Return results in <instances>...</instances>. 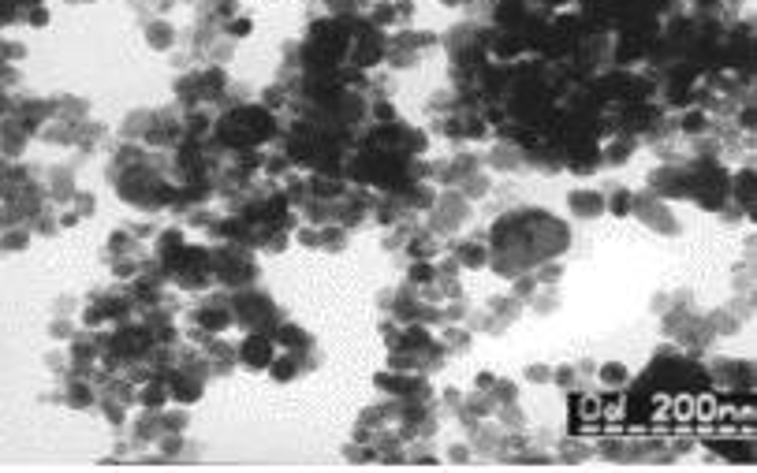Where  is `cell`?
<instances>
[{
  "label": "cell",
  "mask_w": 757,
  "mask_h": 473,
  "mask_svg": "<svg viewBox=\"0 0 757 473\" xmlns=\"http://www.w3.org/2000/svg\"><path fill=\"white\" fill-rule=\"evenodd\" d=\"M272 116L265 109H258V104H243V109H235L231 116H224L220 120V138L228 142V146H258V142L272 138Z\"/></svg>",
  "instance_id": "cell-1"
},
{
  "label": "cell",
  "mask_w": 757,
  "mask_h": 473,
  "mask_svg": "<svg viewBox=\"0 0 757 473\" xmlns=\"http://www.w3.org/2000/svg\"><path fill=\"white\" fill-rule=\"evenodd\" d=\"M239 362L246 365V369H269L272 362H277V347H272L269 336H250L246 343L239 347Z\"/></svg>",
  "instance_id": "cell-2"
},
{
  "label": "cell",
  "mask_w": 757,
  "mask_h": 473,
  "mask_svg": "<svg viewBox=\"0 0 757 473\" xmlns=\"http://www.w3.org/2000/svg\"><path fill=\"white\" fill-rule=\"evenodd\" d=\"M567 202H571V209L579 216H600V213H605V198H600L597 190H574Z\"/></svg>",
  "instance_id": "cell-3"
},
{
  "label": "cell",
  "mask_w": 757,
  "mask_h": 473,
  "mask_svg": "<svg viewBox=\"0 0 757 473\" xmlns=\"http://www.w3.org/2000/svg\"><path fill=\"white\" fill-rule=\"evenodd\" d=\"M455 257H459V265H466V269H481L489 261L485 246H470V242H463L459 250H455Z\"/></svg>",
  "instance_id": "cell-4"
},
{
  "label": "cell",
  "mask_w": 757,
  "mask_h": 473,
  "mask_svg": "<svg viewBox=\"0 0 757 473\" xmlns=\"http://www.w3.org/2000/svg\"><path fill=\"white\" fill-rule=\"evenodd\" d=\"M631 209H634V194L631 190H616L605 202V213H612V216H631Z\"/></svg>",
  "instance_id": "cell-5"
},
{
  "label": "cell",
  "mask_w": 757,
  "mask_h": 473,
  "mask_svg": "<svg viewBox=\"0 0 757 473\" xmlns=\"http://www.w3.org/2000/svg\"><path fill=\"white\" fill-rule=\"evenodd\" d=\"M146 42H150V49H168L172 45V26L168 23H150L146 26Z\"/></svg>",
  "instance_id": "cell-6"
},
{
  "label": "cell",
  "mask_w": 757,
  "mask_h": 473,
  "mask_svg": "<svg viewBox=\"0 0 757 473\" xmlns=\"http://www.w3.org/2000/svg\"><path fill=\"white\" fill-rule=\"evenodd\" d=\"M600 380H605V384H623V380H626V369L612 362V365H605V369H600Z\"/></svg>",
  "instance_id": "cell-7"
},
{
  "label": "cell",
  "mask_w": 757,
  "mask_h": 473,
  "mask_svg": "<svg viewBox=\"0 0 757 473\" xmlns=\"http://www.w3.org/2000/svg\"><path fill=\"white\" fill-rule=\"evenodd\" d=\"M705 123H709V120H705L701 112H686V116H683V130H686V135H698V130H705Z\"/></svg>",
  "instance_id": "cell-8"
},
{
  "label": "cell",
  "mask_w": 757,
  "mask_h": 473,
  "mask_svg": "<svg viewBox=\"0 0 757 473\" xmlns=\"http://www.w3.org/2000/svg\"><path fill=\"white\" fill-rule=\"evenodd\" d=\"M228 30H235V37H246V34H250V19H235Z\"/></svg>",
  "instance_id": "cell-9"
},
{
  "label": "cell",
  "mask_w": 757,
  "mask_h": 473,
  "mask_svg": "<svg viewBox=\"0 0 757 473\" xmlns=\"http://www.w3.org/2000/svg\"><path fill=\"white\" fill-rule=\"evenodd\" d=\"M30 23H34V26H45V23H49V11H45V8H34V11H30Z\"/></svg>",
  "instance_id": "cell-10"
},
{
  "label": "cell",
  "mask_w": 757,
  "mask_h": 473,
  "mask_svg": "<svg viewBox=\"0 0 757 473\" xmlns=\"http://www.w3.org/2000/svg\"><path fill=\"white\" fill-rule=\"evenodd\" d=\"M526 376L530 380H548V369H545V365H533V369H526Z\"/></svg>",
  "instance_id": "cell-11"
},
{
  "label": "cell",
  "mask_w": 757,
  "mask_h": 473,
  "mask_svg": "<svg viewBox=\"0 0 757 473\" xmlns=\"http://www.w3.org/2000/svg\"><path fill=\"white\" fill-rule=\"evenodd\" d=\"M448 4H459V0H448Z\"/></svg>",
  "instance_id": "cell-12"
}]
</instances>
